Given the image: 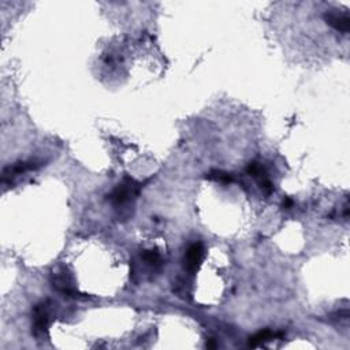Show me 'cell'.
Returning a JSON list of instances; mask_svg holds the SVG:
<instances>
[{"label": "cell", "mask_w": 350, "mask_h": 350, "mask_svg": "<svg viewBox=\"0 0 350 350\" xmlns=\"http://www.w3.org/2000/svg\"><path fill=\"white\" fill-rule=\"evenodd\" d=\"M141 187L142 186L140 185L139 182H136L130 177H125L110 194V201L115 207H123L139 196Z\"/></svg>", "instance_id": "cell-1"}, {"label": "cell", "mask_w": 350, "mask_h": 350, "mask_svg": "<svg viewBox=\"0 0 350 350\" xmlns=\"http://www.w3.org/2000/svg\"><path fill=\"white\" fill-rule=\"evenodd\" d=\"M49 316H51V304L49 301H40L39 304L33 306V324L32 332L36 338H43L47 335L48 326H49Z\"/></svg>", "instance_id": "cell-2"}, {"label": "cell", "mask_w": 350, "mask_h": 350, "mask_svg": "<svg viewBox=\"0 0 350 350\" xmlns=\"http://www.w3.org/2000/svg\"><path fill=\"white\" fill-rule=\"evenodd\" d=\"M204 258V246L201 242H194L192 244L185 255V268L186 271L190 272V274H196L198 270V267L201 264Z\"/></svg>", "instance_id": "cell-3"}, {"label": "cell", "mask_w": 350, "mask_h": 350, "mask_svg": "<svg viewBox=\"0 0 350 350\" xmlns=\"http://www.w3.org/2000/svg\"><path fill=\"white\" fill-rule=\"evenodd\" d=\"M40 163H37L36 160H27V162H18L13 165H8L3 170L1 174V182H11L15 177H18L21 174H25L26 171H32L39 168Z\"/></svg>", "instance_id": "cell-4"}, {"label": "cell", "mask_w": 350, "mask_h": 350, "mask_svg": "<svg viewBox=\"0 0 350 350\" xmlns=\"http://www.w3.org/2000/svg\"><path fill=\"white\" fill-rule=\"evenodd\" d=\"M324 21L341 33H349L350 18L348 13H339L338 10H330L323 15Z\"/></svg>", "instance_id": "cell-5"}, {"label": "cell", "mask_w": 350, "mask_h": 350, "mask_svg": "<svg viewBox=\"0 0 350 350\" xmlns=\"http://www.w3.org/2000/svg\"><path fill=\"white\" fill-rule=\"evenodd\" d=\"M52 283L56 290L66 294V296H75L77 294L75 287H74L73 282H71V278L69 277V274H66V272H56V274H53Z\"/></svg>", "instance_id": "cell-6"}, {"label": "cell", "mask_w": 350, "mask_h": 350, "mask_svg": "<svg viewBox=\"0 0 350 350\" xmlns=\"http://www.w3.org/2000/svg\"><path fill=\"white\" fill-rule=\"evenodd\" d=\"M277 335L278 334H274V332L270 330L258 331L257 334H255L253 337L249 338V346H251V348H257V346H260V345H263L265 344V342H268V341H271L272 338H275Z\"/></svg>", "instance_id": "cell-7"}, {"label": "cell", "mask_w": 350, "mask_h": 350, "mask_svg": "<svg viewBox=\"0 0 350 350\" xmlns=\"http://www.w3.org/2000/svg\"><path fill=\"white\" fill-rule=\"evenodd\" d=\"M141 257H142V260L145 261L146 264L151 265L153 268L160 267V265H162V261H163L158 249H146V251L141 253Z\"/></svg>", "instance_id": "cell-8"}, {"label": "cell", "mask_w": 350, "mask_h": 350, "mask_svg": "<svg viewBox=\"0 0 350 350\" xmlns=\"http://www.w3.org/2000/svg\"><path fill=\"white\" fill-rule=\"evenodd\" d=\"M246 172H248L251 177H253L255 179H257V181L268 177V175H267V171H265L264 165L261 164V163H258V162H251L249 164L246 165Z\"/></svg>", "instance_id": "cell-9"}, {"label": "cell", "mask_w": 350, "mask_h": 350, "mask_svg": "<svg viewBox=\"0 0 350 350\" xmlns=\"http://www.w3.org/2000/svg\"><path fill=\"white\" fill-rule=\"evenodd\" d=\"M205 178L211 179V181H216V182H222V184H232L234 182V177L232 174L220 170H212V171L205 174Z\"/></svg>", "instance_id": "cell-10"}, {"label": "cell", "mask_w": 350, "mask_h": 350, "mask_svg": "<svg viewBox=\"0 0 350 350\" xmlns=\"http://www.w3.org/2000/svg\"><path fill=\"white\" fill-rule=\"evenodd\" d=\"M258 185H260V189L263 190V193H265V194H271L272 192H274V186H272V182L270 181V178L267 177V178H263L260 179V181H257Z\"/></svg>", "instance_id": "cell-11"}, {"label": "cell", "mask_w": 350, "mask_h": 350, "mask_svg": "<svg viewBox=\"0 0 350 350\" xmlns=\"http://www.w3.org/2000/svg\"><path fill=\"white\" fill-rule=\"evenodd\" d=\"M207 348H208V349H215V348H218V342L211 338V339L207 341Z\"/></svg>", "instance_id": "cell-12"}, {"label": "cell", "mask_w": 350, "mask_h": 350, "mask_svg": "<svg viewBox=\"0 0 350 350\" xmlns=\"http://www.w3.org/2000/svg\"><path fill=\"white\" fill-rule=\"evenodd\" d=\"M282 207L286 208V210L291 208V207H293V200H291V198H284L283 203H282Z\"/></svg>", "instance_id": "cell-13"}]
</instances>
